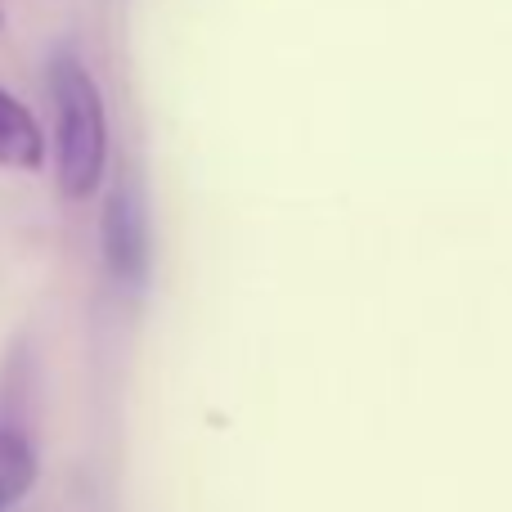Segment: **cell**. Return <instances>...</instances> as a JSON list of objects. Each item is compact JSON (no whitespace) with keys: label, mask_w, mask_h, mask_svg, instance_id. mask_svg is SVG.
<instances>
[{"label":"cell","mask_w":512,"mask_h":512,"mask_svg":"<svg viewBox=\"0 0 512 512\" xmlns=\"http://www.w3.org/2000/svg\"><path fill=\"white\" fill-rule=\"evenodd\" d=\"M45 81L54 104V185L81 203L108 171V108L77 54H54Z\"/></svg>","instance_id":"6da1fadb"},{"label":"cell","mask_w":512,"mask_h":512,"mask_svg":"<svg viewBox=\"0 0 512 512\" xmlns=\"http://www.w3.org/2000/svg\"><path fill=\"white\" fill-rule=\"evenodd\" d=\"M99 256L113 283L140 292L149 283L153 265V234H149V207L131 176H117L104 194V216H99Z\"/></svg>","instance_id":"7a4b0ae2"},{"label":"cell","mask_w":512,"mask_h":512,"mask_svg":"<svg viewBox=\"0 0 512 512\" xmlns=\"http://www.w3.org/2000/svg\"><path fill=\"white\" fill-rule=\"evenodd\" d=\"M0 167L41 171L45 167V131L23 99L0 86Z\"/></svg>","instance_id":"3957f363"},{"label":"cell","mask_w":512,"mask_h":512,"mask_svg":"<svg viewBox=\"0 0 512 512\" xmlns=\"http://www.w3.org/2000/svg\"><path fill=\"white\" fill-rule=\"evenodd\" d=\"M41 481L36 441L14 423H0V512H14Z\"/></svg>","instance_id":"277c9868"},{"label":"cell","mask_w":512,"mask_h":512,"mask_svg":"<svg viewBox=\"0 0 512 512\" xmlns=\"http://www.w3.org/2000/svg\"><path fill=\"white\" fill-rule=\"evenodd\" d=\"M0 27H5V5H0Z\"/></svg>","instance_id":"5b68a950"}]
</instances>
